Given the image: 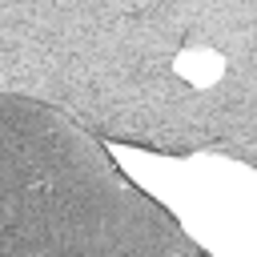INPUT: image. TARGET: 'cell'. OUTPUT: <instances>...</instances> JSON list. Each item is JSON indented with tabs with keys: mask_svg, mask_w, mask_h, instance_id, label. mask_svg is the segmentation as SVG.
<instances>
[{
	"mask_svg": "<svg viewBox=\"0 0 257 257\" xmlns=\"http://www.w3.org/2000/svg\"><path fill=\"white\" fill-rule=\"evenodd\" d=\"M177 72L189 80V84H213L221 72H225V64H221V56L217 52H209V48H185L181 56H177Z\"/></svg>",
	"mask_w": 257,
	"mask_h": 257,
	"instance_id": "1",
	"label": "cell"
}]
</instances>
